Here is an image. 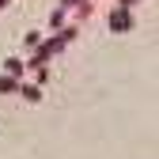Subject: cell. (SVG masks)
<instances>
[{"mask_svg": "<svg viewBox=\"0 0 159 159\" xmlns=\"http://www.w3.org/2000/svg\"><path fill=\"white\" fill-rule=\"evenodd\" d=\"M133 27H136L133 8H117V11H110V30H114V34H125V30H133Z\"/></svg>", "mask_w": 159, "mask_h": 159, "instance_id": "obj_1", "label": "cell"}, {"mask_svg": "<svg viewBox=\"0 0 159 159\" xmlns=\"http://www.w3.org/2000/svg\"><path fill=\"white\" fill-rule=\"evenodd\" d=\"M15 91H19V76L0 72V95H15Z\"/></svg>", "mask_w": 159, "mask_h": 159, "instance_id": "obj_4", "label": "cell"}, {"mask_svg": "<svg viewBox=\"0 0 159 159\" xmlns=\"http://www.w3.org/2000/svg\"><path fill=\"white\" fill-rule=\"evenodd\" d=\"M65 19H68V8H57V11H49V34H53L57 27H65Z\"/></svg>", "mask_w": 159, "mask_h": 159, "instance_id": "obj_5", "label": "cell"}, {"mask_svg": "<svg viewBox=\"0 0 159 159\" xmlns=\"http://www.w3.org/2000/svg\"><path fill=\"white\" fill-rule=\"evenodd\" d=\"M8 4H11V0H0V8H8Z\"/></svg>", "mask_w": 159, "mask_h": 159, "instance_id": "obj_7", "label": "cell"}, {"mask_svg": "<svg viewBox=\"0 0 159 159\" xmlns=\"http://www.w3.org/2000/svg\"><path fill=\"white\" fill-rule=\"evenodd\" d=\"M19 98H27V102H42V87L38 84H30V80H19V91H15Z\"/></svg>", "mask_w": 159, "mask_h": 159, "instance_id": "obj_2", "label": "cell"}, {"mask_svg": "<svg viewBox=\"0 0 159 159\" xmlns=\"http://www.w3.org/2000/svg\"><path fill=\"white\" fill-rule=\"evenodd\" d=\"M38 42H42V34H38V30H30V34H27V38H23V49H34V46H38Z\"/></svg>", "mask_w": 159, "mask_h": 159, "instance_id": "obj_6", "label": "cell"}, {"mask_svg": "<svg viewBox=\"0 0 159 159\" xmlns=\"http://www.w3.org/2000/svg\"><path fill=\"white\" fill-rule=\"evenodd\" d=\"M4 72H8V76H19V80H27V61H23V57H8V61H4Z\"/></svg>", "mask_w": 159, "mask_h": 159, "instance_id": "obj_3", "label": "cell"}]
</instances>
